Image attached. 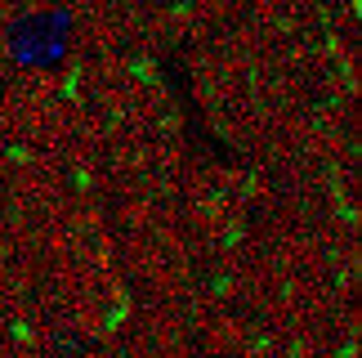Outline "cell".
I'll use <instances>...</instances> for the list:
<instances>
[{"mask_svg": "<svg viewBox=\"0 0 362 358\" xmlns=\"http://www.w3.org/2000/svg\"><path fill=\"white\" fill-rule=\"evenodd\" d=\"M59 23L49 18V13H36V18H27L18 23L9 32V50H13V59H23V63H49L54 54H59Z\"/></svg>", "mask_w": 362, "mask_h": 358, "instance_id": "cell-1", "label": "cell"}]
</instances>
